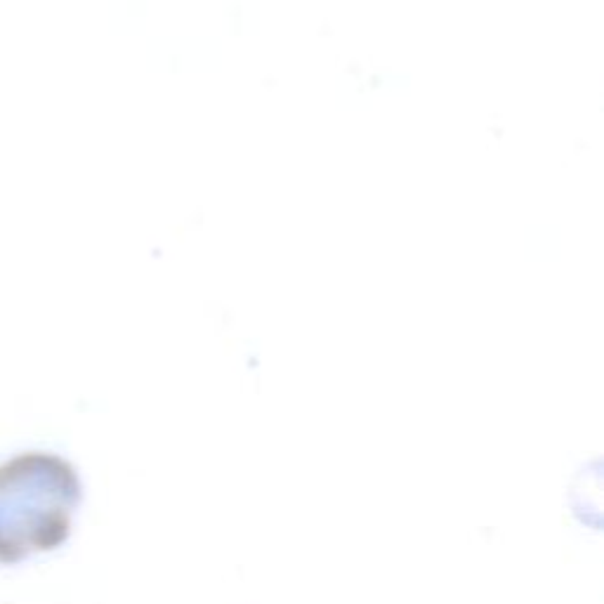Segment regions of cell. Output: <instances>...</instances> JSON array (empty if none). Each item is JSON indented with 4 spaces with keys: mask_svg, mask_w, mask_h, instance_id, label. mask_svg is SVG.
<instances>
[{
    "mask_svg": "<svg viewBox=\"0 0 604 604\" xmlns=\"http://www.w3.org/2000/svg\"><path fill=\"white\" fill-rule=\"evenodd\" d=\"M78 503V472L57 453L27 451L0 460V564L57 547Z\"/></svg>",
    "mask_w": 604,
    "mask_h": 604,
    "instance_id": "cell-1",
    "label": "cell"
}]
</instances>
